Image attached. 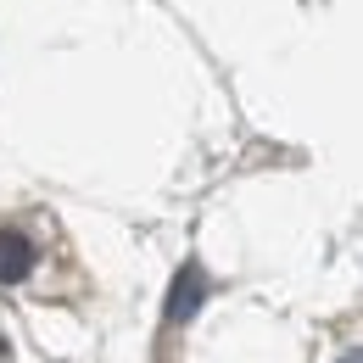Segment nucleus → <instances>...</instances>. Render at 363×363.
Segmentation results:
<instances>
[{
	"instance_id": "1",
	"label": "nucleus",
	"mask_w": 363,
	"mask_h": 363,
	"mask_svg": "<svg viewBox=\"0 0 363 363\" xmlns=\"http://www.w3.org/2000/svg\"><path fill=\"white\" fill-rule=\"evenodd\" d=\"M201 302H207V274H201V263H184L168 285V324H184Z\"/></svg>"
},
{
	"instance_id": "2",
	"label": "nucleus",
	"mask_w": 363,
	"mask_h": 363,
	"mask_svg": "<svg viewBox=\"0 0 363 363\" xmlns=\"http://www.w3.org/2000/svg\"><path fill=\"white\" fill-rule=\"evenodd\" d=\"M34 269V240L23 229H0V285H17Z\"/></svg>"
}]
</instances>
